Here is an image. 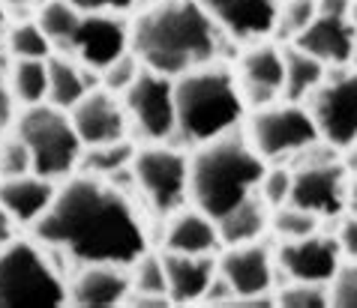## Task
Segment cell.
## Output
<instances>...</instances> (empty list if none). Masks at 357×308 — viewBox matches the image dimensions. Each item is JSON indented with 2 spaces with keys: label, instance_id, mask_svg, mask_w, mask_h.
I'll list each match as a JSON object with an SVG mask.
<instances>
[{
  "label": "cell",
  "instance_id": "obj_14",
  "mask_svg": "<svg viewBox=\"0 0 357 308\" xmlns=\"http://www.w3.org/2000/svg\"><path fill=\"white\" fill-rule=\"evenodd\" d=\"M285 60L282 48L271 42H252L237 60V84H241L246 108H264L282 99Z\"/></svg>",
  "mask_w": 357,
  "mask_h": 308
},
{
  "label": "cell",
  "instance_id": "obj_28",
  "mask_svg": "<svg viewBox=\"0 0 357 308\" xmlns=\"http://www.w3.org/2000/svg\"><path fill=\"white\" fill-rule=\"evenodd\" d=\"M6 48L13 54V60H48L54 51L52 39L39 27L36 18L31 22H15L6 31Z\"/></svg>",
  "mask_w": 357,
  "mask_h": 308
},
{
  "label": "cell",
  "instance_id": "obj_42",
  "mask_svg": "<svg viewBox=\"0 0 357 308\" xmlns=\"http://www.w3.org/2000/svg\"><path fill=\"white\" fill-rule=\"evenodd\" d=\"M15 225H18V222L13 218V213H9L6 206L0 204V248L15 240Z\"/></svg>",
  "mask_w": 357,
  "mask_h": 308
},
{
  "label": "cell",
  "instance_id": "obj_2",
  "mask_svg": "<svg viewBox=\"0 0 357 308\" xmlns=\"http://www.w3.org/2000/svg\"><path fill=\"white\" fill-rule=\"evenodd\" d=\"M228 36L198 0H160L130 24V48L147 69L168 78L216 63Z\"/></svg>",
  "mask_w": 357,
  "mask_h": 308
},
{
  "label": "cell",
  "instance_id": "obj_44",
  "mask_svg": "<svg viewBox=\"0 0 357 308\" xmlns=\"http://www.w3.org/2000/svg\"><path fill=\"white\" fill-rule=\"evenodd\" d=\"M345 210L357 216V174H349V192H345Z\"/></svg>",
  "mask_w": 357,
  "mask_h": 308
},
{
  "label": "cell",
  "instance_id": "obj_10",
  "mask_svg": "<svg viewBox=\"0 0 357 308\" xmlns=\"http://www.w3.org/2000/svg\"><path fill=\"white\" fill-rule=\"evenodd\" d=\"M123 108L135 132L151 144L172 141L177 135V111H174V78L153 69H142L132 87L123 93Z\"/></svg>",
  "mask_w": 357,
  "mask_h": 308
},
{
  "label": "cell",
  "instance_id": "obj_47",
  "mask_svg": "<svg viewBox=\"0 0 357 308\" xmlns=\"http://www.w3.org/2000/svg\"><path fill=\"white\" fill-rule=\"evenodd\" d=\"M351 69H357V39H354V51H351V63H349Z\"/></svg>",
  "mask_w": 357,
  "mask_h": 308
},
{
  "label": "cell",
  "instance_id": "obj_46",
  "mask_svg": "<svg viewBox=\"0 0 357 308\" xmlns=\"http://www.w3.org/2000/svg\"><path fill=\"white\" fill-rule=\"evenodd\" d=\"M349 22L357 27V0H351V6H349Z\"/></svg>",
  "mask_w": 357,
  "mask_h": 308
},
{
  "label": "cell",
  "instance_id": "obj_32",
  "mask_svg": "<svg viewBox=\"0 0 357 308\" xmlns=\"http://www.w3.org/2000/svg\"><path fill=\"white\" fill-rule=\"evenodd\" d=\"M130 278H132V293H165V296H168V282H165L162 254L144 252V254L130 266Z\"/></svg>",
  "mask_w": 357,
  "mask_h": 308
},
{
  "label": "cell",
  "instance_id": "obj_17",
  "mask_svg": "<svg viewBox=\"0 0 357 308\" xmlns=\"http://www.w3.org/2000/svg\"><path fill=\"white\" fill-rule=\"evenodd\" d=\"M132 293L130 266L121 264H82L69 284V305L78 308H112L123 305Z\"/></svg>",
  "mask_w": 357,
  "mask_h": 308
},
{
  "label": "cell",
  "instance_id": "obj_29",
  "mask_svg": "<svg viewBox=\"0 0 357 308\" xmlns=\"http://www.w3.org/2000/svg\"><path fill=\"white\" fill-rule=\"evenodd\" d=\"M78 18H82V13H78L69 0H48V3L36 9V22L45 31V36L52 39L54 48H61L66 39L73 36Z\"/></svg>",
  "mask_w": 357,
  "mask_h": 308
},
{
  "label": "cell",
  "instance_id": "obj_31",
  "mask_svg": "<svg viewBox=\"0 0 357 308\" xmlns=\"http://www.w3.org/2000/svg\"><path fill=\"white\" fill-rule=\"evenodd\" d=\"M319 225H321L319 216L310 213V210H301V206H294V204H282L271 213V231L280 236L282 243L303 240V236L319 231Z\"/></svg>",
  "mask_w": 357,
  "mask_h": 308
},
{
  "label": "cell",
  "instance_id": "obj_25",
  "mask_svg": "<svg viewBox=\"0 0 357 308\" xmlns=\"http://www.w3.org/2000/svg\"><path fill=\"white\" fill-rule=\"evenodd\" d=\"M282 60H285V81H282V99L285 102H306L315 87H319L327 78V66L312 57L310 51L297 48L294 42H289L282 48Z\"/></svg>",
  "mask_w": 357,
  "mask_h": 308
},
{
  "label": "cell",
  "instance_id": "obj_18",
  "mask_svg": "<svg viewBox=\"0 0 357 308\" xmlns=\"http://www.w3.org/2000/svg\"><path fill=\"white\" fill-rule=\"evenodd\" d=\"M220 275L231 284L234 300L241 296H264L273 287V257L261 243L228 245L220 257Z\"/></svg>",
  "mask_w": 357,
  "mask_h": 308
},
{
  "label": "cell",
  "instance_id": "obj_34",
  "mask_svg": "<svg viewBox=\"0 0 357 308\" xmlns=\"http://www.w3.org/2000/svg\"><path fill=\"white\" fill-rule=\"evenodd\" d=\"M276 302L285 308H324L331 305V293L327 284H315V282H289L276 296Z\"/></svg>",
  "mask_w": 357,
  "mask_h": 308
},
{
  "label": "cell",
  "instance_id": "obj_16",
  "mask_svg": "<svg viewBox=\"0 0 357 308\" xmlns=\"http://www.w3.org/2000/svg\"><path fill=\"white\" fill-rule=\"evenodd\" d=\"M220 31L234 42H261L273 36L280 0H198Z\"/></svg>",
  "mask_w": 357,
  "mask_h": 308
},
{
  "label": "cell",
  "instance_id": "obj_8",
  "mask_svg": "<svg viewBox=\"0 0 357 308\" xmlns=\"http://www.w3.org/2000/svg\"><path fill=\"white\" fill-rule=\"evenodd\" d=\"M135 188L156 216H172L190 201V159L181 150L162 144H151L132 159Z\"/></svg>",
  "mask_w": 357,
  "mask_h": 308
},
{
  "label": "cell",
  "instance_id": "obj_13",
  "mask_svg": "<svg viewBox=\"0 0 357 308\" xmlns=\"http://www.w3.org/2000/svg\"><path fill=\"white\" fill-rule=\"evenodd\" d=\"M342 264V248L333 234H310L303 240H289L276 252V266L289 275V282L327 284Z\"/></svg>",
  "mask_w": 357,
  "mask_h": 308
},
{
  "label": "cell",
  "instance_id": "obj_45",
  "mask_svg": "<svg viewBox=\"0 0 357 308\" xmlns=\"http://www.w3.org/2000/svg\"><path fill=\"white\" fill-rule=\"evenodd\" d=\"M6 31H9V13H6V6L0 3V39L6 36Z\"/></svg>",
  "mask_w": 357,
  "mask_h": 308
},
{
  "label": "cell",
  "instance_id": "obj_40",
  "mask_svg": "<svg viewBox=\"0 0 357 308\" xmlns=\"http://www.w3.org/2000/svg\"><path fill=\"white\" fill-rule=\"evenodd\" d=\"M336 243H340L342 254L349 257V261H357V216L354 213L340 218V227H336Z\"/></svg>",
  "mask_w": 357,
  "mask_h": 308
},
{
  "label": "cell",
  "instance_id": "obj_9",
  "mask_svg": "<svg viewBox=\"0 0 357 308\" xmlns=\"http://www.w3.org/2000/svg\"><path fill=\"white\" fill-rule=\"evenodd\" d=\"M303 105L321 141L336 150H349L357 144V69L349 66L336 75L327 69V78Z\"/></svg>",
  "mask_w": 357,
  "mask_h": 308
},
{
  "label": "cell",
  "instance_id": "obj_37",
  "mask_svg": "<svg viewBox=\"0 0 357 308\" xmlns=\"http://www.w3.org/2000/svg\"><path fill=\"white\" fill-rule=\"evenodd\" d=\"M22 174H33V159L27 153L24 141L15 135L9 141H0V180L22 177Z\"/></svg>",
  "mask_w": 357,
  "mask_h": 308
},
{
  "label": "cell",
  "instance_id": "obj_39",
  "mask_svg": "<svg viewBox=\"0 0 357 308\" xmlns=\"http://www.w3.org/2000/svg\"><path fill=\"white\" fill-rule=\"evenodd\" d=\"M18 99L13 93V87H9V78L0 75V135L6 132V129H13L15 120H18Z\"/></svg>",
  "mask_w": 357,
  "mask_h": 308
},
{
  "label": "cell",
  "instance_id": "obj_5",
  "mask_svg": "<svg viewBox=\"0 0 357 308\" xmlns=\"http://www.w3.org/2000/svg\"><path fill=\"white\" fill-rule=\"evenodd\" d=\"M66 300L63 273L43 243L13 240L0 248V308H54Z\"/></svg>",
  "mask_w": 357,
  "mask_h": 308
},
{
  "label": "cell",
  "instance_id": "obj_7",
  "mask_svg": "<svg viewBox=\"0 0 357 308\" xmlns=\"http://www.w3.org/2000/svg\"><path fill=\"white\" fill-rule=\"evenodd\" d=\"M246 138L264 162L282 165L285 159H297L306 147L319 141V129H315L306 105L276 99V102L252 111Z\"/></svg>",
  "mask_w": 357,
  "mask_h": 308
},
{
  "label": "cell",
  "instance_id": "obj_36",
  "mask_svg": "<svg viewBox=\"0 0 357 308\" xmlns=\"http://www.w3.org/2000/svg\"><path fill=\"white\" fill-rule=\"evenodd\" d=\"M327 293L336 308H357V261L340 264V270L327 282Z\"/></svg>",
  "mask_w": 357,
  "mask_h": 308
},
{
  "label": "cell",
  "instance_id": "obj_26",
  "mask_svg": "<svg viewBox=\"0 0 357 308\" xmlns=\"http://www.w3.org/2000/svg\"><path fill=\"white\" fill-rule=\"evenodd\" d=\"M138 153V147L130 138H121V141H108L99 147H84L82 162H78V171L82 174H93L102 177V180H112L114 174L132 168V159Z\"/></svg>",
  "mask_w": 357,
  "mask_h": 308
},
{
  "label": "cell",
  "instance_id": "obj_41",
  "mask_svg": "<svg viewBox=\"0 0 357 308\" xmlns=\"http://www.w3.org/2000/svg\"><path fill=\"white\" fill-rule=\"evenodd\" d=\"M123 305H132V308H168L174 302H172V296H165V293H130Z\"/></svg>",
  "mask_w": 357,
  "mask_h": 308
},
{
  "label": "cell",
  "instance_id": "obj_20",
  "mask_svg": "<svg viewBox=\"0 0 357 308\" xmlns=\"http://www.w3.org/2000/svg\"><path fill=\"white\" fill-rule=\"evenodd\" d=\"M357 27L349 22V15H324L319 13L312 18V24L294 39L297 48L310 51L312 57L331 69V66H349L351 51H354Z\"/></svg>",
  "mask_w": 357,
  "mask_h": 308
},
{
  "label": "cell",
  "instance_id": "obj_1",
  "mask_svg": "<svg viewBox=\"0 0 357 308\" xmlns=\"http://www.w3.org/2000/svg\"><path fill=\"white\" fill-rule=\"evenodd\" d=\"M48 252L82 264L132 266L147 252V231L123 188L75 171L57 188L54 204L33 225Z\"/></svg>",
  "mask_w": 357,
  "mask_h": 308
},
{
  "label": "cell",
  "instance_id": "obj_3",
  "mask_svg": "<svg viewBox=\"0 0 357 308\" xmlns=\"http://www.w3.org/2000/svg\"><path fill=\"white\" fill-rule=\"evenodd\" d=\"M267 162L255 153L250 138L228 132L207 144H198L190 159V201L211 218H222L228 210L259 192Z\"/></svg>",
  "mask_w": 357,
  "mask_h": 308
},
{
  "label": "cell",
  "instance_id": "obj_19",
  "mask_svg": "<svg viewBox=\"0 0 357 308\" xmlns=\"http://www.w3.org/2000/svg\"><path fill=\"white\" fill-rule=\"evenodd\" d=\"M168 296L174 305H190L204 300L207 287L220 273V257L213 254H183V252H162Z\"/></svg>",
  "mask_w": 357,
  "mask_h": 308
},
{
  "label": "cell",
  "instance_id": "obj_21",
  "mask_svg": "<svg viewBox=\"0 0 357 308\" xmlns=\"http://www.w3.org/2000/svg\"><path fill=\"white\" fill-rule=\"evenodd\" d=\"M57 186L39 174H22L0 180V204L6 206L18 225H36L54 204Z\"/></svg>",
  "mask_w": 357,
  "mask_h": 308
},
{
  "label": "cell",
  "instance_id": "obj_23",
  "mask_svg": "<svg viewBox=\"0 0 357 308\" xmlns=\"http://www.w3.org/2000/svg\"><path fill=\"white\" fill-rule=\"evenodd\" d=\"M93 87H96V69H87L61 51L48 57V102L52 105L69 111Z\"/></svg>",
  "mask_w": 357,
  "mask_h": 308
},
{
  "label": "cell",
  "instance_id": "obj_27",
  "mask_svg": "<svg viewBox=\"0 0 357 308\" xmlns=\"http://www.w3.org/2000/svg\"><path fill=\"white\" fill-rule=\"evenodd\" d=\"M6 78L15 99L24 108L48 102V60H13Z\"/></svg>",
  "mask_w": 357,
  "mask_h": 308
},
{
  "label": "cell",
  "instance_id": "obj_15",
  "mask_svg": "<svg viewBox=\"0 0 357 308\" xmlns=\"http://www.w3.org/2000/svg\"><path fill=\"white\" fill-rule=\"evenodd\" d=\"M69 117H73V126L84 147L121 141V138H126V126H130L123 99L112 90H105V87L87 90L82 96V102L69 108Z\"/></svg>",
  "mask_w": 357,
  "mask_h": 308
},
{
  "label": "cell",
  "instance_id": "obj_12",
  "mask_svg": "<svg viewBox=\"0 0 357 308\" xmlns=\"http://www.w3.org/2000/svg\"><path fill=\"white\" fill-rule=\"evenodd\" d=\"M61 54L73 57L87 69L102 72L121 54L130 51V27L123 18L105 13H82L73 36L57 48Z\"/></svg>",
  "mask_w": 357,
  "mask_h": 308
},
{
  "label": "cell",
  "instance_id": "obj_6",
  "mask_svg": "<svg viewBox=\"0 0 357 308\" xmlns=\"http://www.w3.org/2000/svg\"><path fill=\"white\" fill-rule=\"evenodd\" d=\"M15 135L24 141L33 159V174L45 180H69L78 171L84 144L78 138L73 117L52 102L27 105L15 120Z\"/></svg>",
  "mask_w": 357,
  "mask_h": 308
},
{
  "label": "cell",
  "instance_id": "obj_4",
  "mask_svg": "<svg viewBox=\"0 0 357 308\" xmlns=\"http://www.w3.org/2000/svg\"><path fill=\"white\" fill-rule=\"evenodd\" d=\"M177 135L186 144H207L234 132L243 120L246 102L237 75L220 60L198 66L174 78Z\"/></svg>",
  "mask_w": 357,
  "mask_h": 308
},
{
  "label": "cell",
  "instance_id": "obj_43",
  "mask_svg": "<svg viewBox=\"0 0 357 308\" xmlns=\"http://www.w3.org/2000/svg\"><path fill=\"white\" fill-rule=\"evenodd\" d=\"M351 0H319V13L324 15H349Z\"/></svg>",
  "mask_w": 357,
  "mask_h": 308
},
{
  "label": "cell",
  "instance_id": "obj_24",
  "mask_svg": "<svg viewBox=\"0 0 357 308\" xmlns=\"http://www.w3.org/2000/svg\"><path fill=\"white\" fill-rule=\"evenodd\" d=\"M271 213L273 210L261 201V195L255 192L252 197H246L243 204H237L234 210H228L222 218H216L222 248L243 245V243H259L261 234L271 227Z\"/></svg>",
  "mask_w": 357,
  "mask_h": 308
},
{
  "label": "cell",
  "instance_id": "obj_35",
  "mask_svg": "<svg viewBox=\"0 0 357 308\" xmlns=\"http://www.w3.org/2000/svg\"><path fill=\"white\" fill-rule=\"evenodd\" d=\"M291 183H294V171H291V168H285V165L267 168L264 177H261V183H259L261 201L271 206V210L289 204L291 201Z\"/></svg>",
  "mask_w": 357,
  "mask_h": 308
},
{
  "label": "cell",
  "instance_id": "obj_11",
  "mask_svg": "<svg viewBox=\"0 0 357 308\" xmlns=\"http://www.w3.org/2000/svg\"><path fill=\"white\" fill-rule=\"evenodd\" d=\"M291 201L301 210L319 218H342L345 192H349V168L340 159H301L294 162Z\"/></svg>",
  "mask_w": 357,
  "mask_h": 308
},
{
  "label": "cell",
  "instance_id": "obj_38",
  "mask_svg": "<svg viewBox=\"0 0 357 308\" xmlns=\"http://www.w3.org/2000/svg\"><path fill=\"white\" fill-rule=\"evenodd\" d=\"M78 13H105V15H121L130 13L138 0H69Z\"/></svg>",
  "mask_w": 357,
  "mask_h": 308
},
{
  "label": "cell",
  "instance_id": "obj_33",
  "mask_svg": "<svg viewBox=\"0 0 357 308\" xmlns=\"http://www.w3.org/2000/svg\"><path fill=\"white\" fill-rule=\"evenodd\" d=\"M142 69H144V63L138 60V54L130 48L126 54H121L114 63H108L102 72H99V81H102L105 90H112V93H117V96H123V93L132 87V81L138 78V72H142Z\"/></svg>",
  "mask_w": 357,
  "mask_h": 308
},
{
  "label": "cell",
  "instance_id": "obj_22",
  "mask_svg": "<svg viewBox=\"0 0 357 308\" xmlns=\"http://www.w3.org/2000/svg\"><path fill=\"white\" fill-rule=\"evenodd\" d=\"M165 248L183 254H216L222 248L216 218L202 213L198 206H192V210L183 206V210L172 213L165 227Z\"/></svg>",
  "mask_w": 357,
  "mask_h": 308
},
{
  "label": "cell",
  "instance_id": "obj_30",
  "mask_svg": "<svg viewBox=\"0 0 357 308\" xmlns=\"http://www.w3.org/2000/svg\"><path fill=\"white\" fill-rule=\"evenodd\" d=\"M315 15H319V0H282L273 27L276 42H294L312 24Z\"/></svg>",
  "mask_w": 357,
  "mask_h": 308
}]
</instances>
